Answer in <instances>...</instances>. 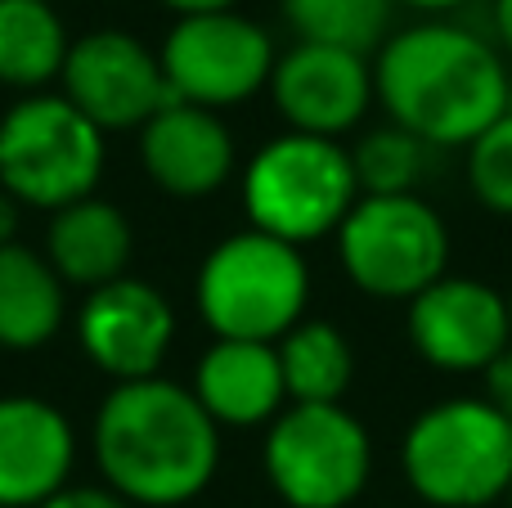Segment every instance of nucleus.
Masks as SVG:
<instances>
[{"label":"nucleus","instance_id":"1","mask_svg":"<svg viewBox=\"0 0 512 508\" xmlns=\"http://www.w3.org/2000/svg\"><path fill=\"white\" fill-rule=\"evenodd\" d=\"M373 99L427 149H468L512 108L508 59L490 36L427 18L391 32L373 54Z\"/></svg>","mask_w":512,"mask_h":508},{"label":"nucleus","instance_id":"2","mask_svg":"<svg viewBox=\"0 0 512 508\" xmlns=\"http://www.w3.org/2000/svg\"><path fill=\"white\" fill-rule=\"evenodd\" d=\"M99 482L135 508L194 504L221 468V428L171 378L113 383L90 423Z\"/></svg>","mask_w":512,"mask_h":508},{"label":"nucleus","instance_id":"3","mask_svg":"<svg viewBox=\"0 0 512 508\" xmlns=\"http://www.w3.org/2000/svg\"><path fill=\"white\" fill-rule=\"evenodd\" d=\"M400 473L427 508H495L512 491V419L486 396L427 405L405 428Z\"/></svg>","mask_w":512,"mask_h":508},{"label":"nucleus","instance_id":"4","mask_svg":"<svg viewBox=\"0 0 512 508\" xmlns=\"http://www.w3.org/2000/svg\"><path fill=\"white\" fill-rule=\"evenodd\" d=\"M239 198L248 230L306 248L337 234L346 212L360 203V180L342 140L283 131L248 158Z\"/></svg>","mask_w":512,"mask_h":508},{"label":"nucleus","instance_id":"5","mask_svg":"<svg viewBox=\"0 0 512 508\" xmlns=\"http://www.w3.org/2000/svg\"><path fill=\"white\" fill-rule=\"evenodd\" d=\"M310 266L301 248L261 230H239L212 243L194 279L198 320L212 338L279 342L306 320Z\"/></svg>","mask_w":512,"mask_h":508},{"label":"nucleus","instance_id":"6","mask_svg":"<svg viewBox=\"0 0 512 508\" xmlns=\"http://www.w3.org/2000/svg\"><path fill=\"white\" fill-rule=\"evenodd\" d=\"M108 144L86 113L54 90L23 95L0 113V189L18 207L59 212L104 180Z\"/></svg>","mask_w":512,"mask_h":508},{"label":"nucleus","instance_id":"7","mask_svg":"<svg viewBox=\"0 0 512 508\" xmlns=\"http://www.w3.org/2000/svg\"><path fill=\"white\" fill-rule=\"evenodd\" d=\"M333 239L346 279L378 302L409 306L450 275V230L423 194H360Z\"/></svg>","mask_w":512,"mask_h":508},{"label":"nucleus","instance_id":"8","mask_svg":"<svg viewBox=\"0 0 512 508\" xmlns=\"http://www.w3.org/2000/svg\"><path fill=\"white\" fill-rule=\"evenodd\" d=\"M261 468L288 508H351L373 482V437L346 405H288L265 428Z\"/></svg>","mask_w":512,"mask_h":508},{"label":"nucleus","instance_id":"9","mask_svg":"<svg viewBox=\"0 0 512 508\" xmlns=\"http://www.w3.org/2000/svg\"><path fill=\"white\" fill-rule=\"evenodd\" d=\"M274 36L239 9L176 18L158 45V63L167 77V95L194 108H239L270 86Z\"/></svg>","mask_w":512,"mask_h":508},{"label":"nucleus","instance_id":"10","mask_svg":"<svg viewBox=\"0 0 512 508\" xmlns=\"http://www.w3.org/2000/svg\"><path fill=\"white\" fill-rule=\"evenodd\" d=\"M59 95L86 113L99 131H140L158 108L171 104L158 50L122 27H95L77 36L59 77Z\"/></svg>","mask_w":512,"mask_h":508},{"label":"nucleus","instance_id":"11","mask_svg":"<svg viewBox=\"0 0 512 508\" xmlns=\"http://www.w3.org/2000/svg\"><path fill=\"white\" fill-rule=\"evenodd\" d=\"M409 347L436 374H486L512 347L508 297L486 279L445 275L409 302Z\"/></svg>","mask_w":512,"mask_h":508},{"label":"nucleus","instance_id":"12","mask_svg":"<svg viewBox=\"0 0 512 508\" xmlns=\"http://www.w3.org/2000/svg\"><path fill=\"white\" fill-rule=\"evenodd\" d=\"M77 342L81 356L113 383L158 378L176 342V311L158 284L122 275L81 297Z\"/></svg>","mask_w":512,"mask_h":508},{"label":"nucleus","instance_id":"13","mask_svg":"<svg viewBox=\"0 0 512 508\" xmlns=\"http://www.w3.org/2000/svg\"><path fill=\"white\" fill-rule=\"evenodd\" d=\"M265 90L288 131L342 140L373 108V59L333 50V45L297 41L274 59Z\"/></svg>","mask_w":512,"mask_h":508},{"label":"nucleus","instance_id":"14","mask_svg":"<svg viewBox=\"0 0 512 508\" xmlns=\"http://www.w3.org/2000/svg\"><path fill=\"white\" fill-rule=\"evenodd\" d=\"M234 131L221 113L194 104H176L149 117L140 126V167L167 198H207L234 176Z\"/></svg>","mask_w":512,"mask_h":508},{"label":"nucleus","instance_id":"15","mask_svg":"<svg viewBox=\"0 0 512 508\" xmlns=\"http://www.w3.org/2000/svg\"><path fill=\"white\" fill-rule=\"evenodd\" d=\"M77 432L59 405L27 392L0 396V508H41L72 486Z\"/></svg>","mask_w":512,"mask_h":508},{"label":"nucleus","instance_id":"16","mask_svg":"<svg viewBox=\"0 0 512 508\" xmlns=\"http://www.w3.org/2000/svg\"><path fill=\"white\" fill-rule=\"evenodd\" d=\"M189 392L198 396L216 428H270L288 410L274 342L216 338L198 356Z\"/></svg>","mask_w":512,"mask_h":508},{"label":"nucleus","instance_id":"17","mask_svg":"<svg viewBox=\"0 0 512 508\" xmlns=\"http://www.w3.org/2000/svg\"><path fill=\"white\" fill-rule=\"evenodd\" d=\"M135 257L131 216L108 198H81L72 207L50 212L45 225V261L59 270L68 288H104L126 275Z\"/></svg>","mask_w":512,"mask_h":508},{"label":"nucleus","instance_id":"18","mask_svg":"<svg viewBox=\"0 0 512 508\" xmlns=\"http://www.w3.org/2000/svg\"><path fill=\"white\" fill-rule=\"evenodd\" d=\"M68 324V284L27 243L0 248V347L41 351Z\"/></svg>","mask_w":512,"mask_h":508},{"label":"nucleus","instance_id":"19","mask_svg":"<svg viewBox=\"0 0 512 508\" xmlns=\"http://www.w3.org/2000/svg\"><path fill=\"white\" fill-rule=\"evenodd\" d=\"M72 36L50 0H0V86L41 95L63 77Z\"/></svg>","mask_w":512,"mask_h":508},{"label":"nucleus","instance_id":"20","mask_svg":"<svg viewBox=\"0 0 512 508\" xmlns=\"http://www.w3.org/2000/svg\"><path fill=\"white\" fill-rule=\"evenodd\" d=\"M279 369L288 405H342L355 383L351 338L333 320H301L279 342Z\"/></svg>","mask_w":512,"mask_h":508},{"label":"nucleus","instance_id":"21","mask_svg":"<svg viewBox=\"0 0 512 508\" xmlns=\"http://www.w3.org/2000/svg\"><path fill=\"white\" fill-rule=\"evenodd\" d=\"M297 41L333 45L351 54H378L391 36L396 0H279Z\"/></svg>","mask_w":512,"mask_h":508},{"label":"nucleus","instance_id":"22","mask_svg":"<svg viewBox=\"0 0 512 508\" xmlns=\"http://www.w3.org/2000/svg\"><path fill=\"white\" fill-rule=\"evenodd\" d=\"M351 167L360 194H418L427 171V144L387 122L360 135V144L351 149Z\"/></svg>","mask_w":512,"mask_h":508},{"label":"nucleus","instance_id":"23","mask_svg":"<svg viewBox=\"0 0 512 508\" xmlns=\"http://www.w3.org/2000/svg\"><path fill=\"white\" fill-rule=\"evenodd\" d=\"M468 189L490 216L512 221V108L468 144Z\"/></svg>","mask_w":512,"mask_h":508},{"label":"nucleus","instance_id":"24","mask_svg":"<svg viewBox=\"0 0 512 508\" xmlns=\"http://www.w3.org/2000/svg\"><path fill=\"white\" fill-rule=\"evenodd\" d=\"M41 508H135V504H126L122 495H113L104 482L99 486H63L54 500H45Z\"/></svg>","mask_w":512,"mask_h":508},{"label":"nucleus","instance_id":"25","mask_svg":"<svg viewBox=\"0 0 512 508\" xmlns=\"http://www.w3.org/2000/svg\"><path fill=\"white\" fill-rule=\"evenodd\" d=\"M481 378H486V401L495 405V410H504L508 419H512V347H508L504 356H499Z\"/></svg>","mask_w":512,"mask_h":508},{"label":"nucleus","instance_id":"26","mask_svg":"<svg viewBox=\"0 0 512 508\" xmlns=\"http://www.w3.org/2000/svg\"><path fill=\"white\" fill-rule=\"evenodd\" d=\"M490 18H495V45L512 63V0H490Z\"/></svg>","mask_w":512,"mask_h":508},{"label":"nucleus","instance_id":"27","mask_svg":"<svg viewBox=\"0 0 512 508\" xmlns=\"http://www.w3.org/2000/svg\"><path fill=\"white\" fill-rule=\"evenodd\" d=\"M176 18H189V14H221V9H239V0H162Z\"/></svg>","mask_w":512,"mask_h":508},{"label":"nucleus","instance_id":"28","mask_svg":"<svg viewBox=\"0 0 512 508\" xmlns=\"http://www.w3.org/2000/svg\"><path fill=\"white\" fill-rule=\"evenodd\" d=\"M23 207L14 203V198L0 189V248H9V243H18V221H23Z\"/></svg>","mask_w":512,"mask_h":508},{"label":"nucleus","instance_id":"29","mask_svg":"<svg viewBox=\"0 0 512 508\" xmlns=\"http://www.w3.org/2000/svg\"><path fill=\"white\" fill-rule=\"evenodd\" d=\"M396 5L418 9V14H432V18H441V14H454V9L472 5V0H396Z\"/></svg>","mask_w":512,"mask_h":508},{"label":"nucleus","instance_id":"30","mask_svg":"<svg viewBox=\"0 0 512 508\" xmlns=\"http://www.w3.org/2000/svg\"><path fill=\"white\" fill-rule=\"evenodd\" d=\"M504 297H508V320H512V288H508V293H504Z\"/></svg>","mask_w":512,"mask_h":508},{"label":"nucleus","instance_id":"31","mask_svg":"<svg viewBox=\"0 0 512 508\" xmlns=\"http://www.w3.org/2000/svg\"><path fill=\"white\" fill-rule=\"evenodd\" d=\"M508 508H512V491H508Z\"/></svg>","mask_w":512,"mask_h":508}]
</instances>
